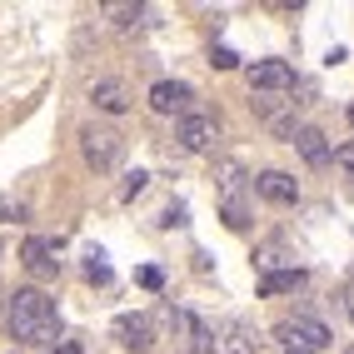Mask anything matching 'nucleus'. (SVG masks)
Instances as JSON below:
<instances>
[{
	"label": "nucleus",
	"mask_w": 354,
	"mask_h": 354,
	"mask_svg": "<svg viewBox=\"0 0 354 354\" xmlns=\"http://www.w3.org/2000/svg\"><path fill=\"white\" fill-rule=\"evenodd\" d=\"M110 335L120 339L130 354H150V349H155V324H150L145 315H120V319L110 324Z\"/></svg>",
	"instance_id": "obj_5"
},
{
	"label": "nucleus",
	"mask_w": 354,
	"mask_h": 354,
	"mask_svg": "<svg viewBox=\"0 0 354 354\" xmlns=\"http://www.w3.org/2000/svg\"><path fill=\"white\" fill-rule=\"evenodd\" d=\"M349 125H354V105H349Z\"/></svg>",
	"instance_id": "obj_22"
},
{
	"label": "nucleus",
	"mask_w": 354,
	"mask_h": 354,
	"mask_svg": "<svg viewBox=\"0 0 354 354\" xmlns=\"http://www.w3.org/2000/svg\"><path fill=\"white\" fill-rule=\"evenodd\" d=\"M145 185H150V175H140V170H135V175L125 180V200H135L140 190H145Z\"/></svg>",
	"instance_id": "obj_17"
},
{
	"label": "nucleus",
	"mask_w": 354,
	"mask_h": 354,
	"mask_svg": "<svg viewBox=\"0 0 354 354\" xmlns=\"http://www.w3.org/2000/svg\"><path fill=\"white\" fill-rule=\"evenodd\" d=\"M150 105L160 110V115H195V85H185V80H160V85H150Z\"/></svg>",
	"instance_id": "obj_4"
},
{
	"label": "nucleus",
	"mask_w": 354,
	"mask_h": 354,
	"mask_svg": "<svg viewBox=\"0 0 354 354\" xmlns=\"http://www.w3.org/2000/svg\"><path fill=\"white\" fill-rule=\"evenodd\" d=\"M274 339L285 344V354H315L329 344V329L315 315H295V319H279L274 324Z\"/></svg>",
	"instance_id": "obj_2"
},
{
	"label": "nucleus",
	"mask_w": 354,
	"mask_h": 354,
	"mask_svg": "<svg viewBox=\"0 0 354 354\" xmlns=\"http://www.w3.org/2000/svg\"><path fill=\"white\" fill-rule=\"evenodd\" d=\"M90 100H95V110H105V115H125V110H130V90H125L120 80H95Z\"/></svg>",
	"instance_id": "obj_11"
},
{
	"label": "nucleus",
	"mask_w": 354,
	"mask_h": 354,
	"mask_svg": "<svg viewBox=\"0 0 354 354\" xmlns=\"http://www.w3.org/2000/svg\"><path fill=\"white\" fill-rule=\"evenodd\" d=\"M6 319H10V339L20 344H50L60 335V310L40 290H15L6 299Z\"/></svg>",
	"instance_id": "obj_1"
},
{
	"label": "nucleus",
	"mask_w": 354,
	"mask_h": 354,
	"mask_svg": "<svg viewBox=\"0 0 354 354\" xmlns=\"http://www.w3.org/2000/svg\"><path fill=\"white\" fill-rule=\"evenodd\" d=\"M295 65L290 60H254L250 65V90H290Z\"/></svg>",
	"instance_id": "obj_7"
},
{
	"label": "nucleus",
	"mask_w": 354,
	"mask_h": 354,
	"mask_svg": "<svg viewBox=\"0 0 354 354\" xmlns=\"http://www.w3.org/2000/svg\"><path fill=\"white\" fill-rule=\"evenodd\" d=\"M85 274L95 279V285H105V279H110V265H105V254H100V250H95V254L85 259Z\"/></svg>",
	"instance_id": "obj_15"
},
{
	"label": "nucleus",
	"mask_w": 354,
	"mask_h": 354,
	"mask_svg": "<svg viewBox=\"0 0 354 354\" xmlns=\"http://www.w3.org/2000/svg\"><path fill=\"white\" fill-rule=\"evenodd\" d=\"M20 259H26V270H30V274H40V279H50V274L60 270V259H55V245H50V240H40V234H35V240H26Z\"/></svg>",
	"instance_id": "obj_10"
},
{
	"label": "nucleus",
	"mask_w": 354,
	"mask_h": 354,
	"mask_svg": "<svg viewBox=\"0 0 354 354\" xmlns=\"http://www.w3.org/2000/svg\"><path fill=\"white\" fill-rule=\"evenodd\" d=\"M140 285H145V290H160L165 274H160V270H140Z\"/></svg>",
	"instance_id": "obj_19"
},
{
	"label": "nucleus",
	"mask_w": 354,
	"mask_h": 354,
	"mask_svg": "<svg viewBox=\"0 0 354 354\" xmlns=\"http://www.w3.org/2000/svg\"><path fill=\"white\" fill-rule=\"evenodd\" d=\"M209 65H220V70H234L240 60H234V50H225V45H220V50H215V60H209Z\"/></svg>",
	"instance_id": "obj_18"
},
{
	"label": "nucleus",
	"mask_w": 354,
	"mask_h": 354,
	"mask_svg": "<svg viewBox=\"0 0 354 354\" xmlns=\"http://www.w3.org/2000/svg\"><path fill=\"white\" fill-rule=\"evenodd\" d=\"M225 225H230V230H245V225H250V209H245L240 200H230V205H225Z\"/></svg>",
	"instance_id": "obj_14"
},
{
	"label": "nucleus",
	"mask_w": 354,
	"mask_h": 354,
	"mask_svg": "<svg viewBox=\"0 0 354 354\" xmlns=\"http://www.w3.org/2000/svg\"><path fill=\"white\" fill-rule=\"evenodd\" d=\"M55 354H85V349H80L75 339H60V344H55Z\"/></svg>",
	"instance_id": "obj_20"
},
{
	"label": "nucleus",
	"mask_w": 354,
	"mask_h": 354,
	"mask_svg": "<svg viewBox=\"0 0 354 354\" xmlns=\"http://www.w3.org/2000/svg\"><path fill=\"white\" fill-rule=\"evenodd\" d=\"M80 150H85V160L95 165V170H110V165L125 155V135H115L105 125H85L80 130Z\"/></svg>",
	"instance_id": "obj_3"
},
{
	"label": "nucleus",
	"mask_w": 354,
	"mask_h": 354,
	"mask_svg": "<svg viewBox=\"0 0 354 354\" xmlns=\"http://www.w3.org/2000/svg\"><path fill=\"white\" fill-rule=\"evenodd\" d=\"M344 354H354V349H344Z\"/></svg>",
	"instance_id": "obj_23"
},
{
	"label": "nucleus",
	"mask_w": 354,
	"mask_h": 354,
	"mask_svg": "<svg viewBox=\"0 0 354 354\" xmlns=\"http://www.w3.org/2000/svg\"><path fill=\"white\" fill-rule=\"evenodd\" d=\"M215 335V344H209V354H259V339H254V329L240 324V319H230L220 329H209Z\"/></svg>",
	"instance_id": "obj_6"
},
{
	"label": "nucleus",
	"mask_w": 354,
	"mask_h": 354,
	"mask_svg": "<svg viewBox=\"0 0 354 354\" xmlns=\"http://www.w3.org/2000/svg\"><path fill=\"white\" fill-rule=\"evenodd\" d=\"M175 140H180L185 150H209V145L220 140V125L209 120V115H185L180 130H175Z\"/></svg>",
	"instance_id": "obj_8"
},
{
	"label": "nucleus",
	"mask_w": 354,
	"mask_h": 354,
	"mask_svg": "<svg viewBox=\"0 0 354 354\" xmlns=\"http://www.w3.org/2000/svg\"><path fill=\"white\" fill-rule=\"evenodd\" d=\"M290 140L299 145V155L310 160V165H329V145H324V135H319L315 125H299V130H295Z\"/></svg>",
	"instance_id": "obj_12"
},
{
	"label": "nucleus",
	"mask_w": 354,
	"mask_h": 354,
	"mask_svg": "<svg viewBox=\"0 0 354 354\" xmlns=\"http://www.w3.org/2000/svg\"><path fill=\"white\" fill-rule=\"evenodd\" d=\"M254 190L265 195L270 205H295L299 200V180L285 175V170H265V175H254Z\"/></svg>",
	"instance_id": "obj_9"
},
{
	"label": "nucleus",
	"mask_w": 354,
	"mask_h": 354,
	"mask_svg": "<svg viewBox=\"0 0 354 354\" xmlns=\"http://www.w3.org/2000/svg\"><path fill=\"white\" fill-rule=\"evenodd\" d=\"M304 285V270H279V274H265L259 279V295H290V290H299Z\"/></svg>",
	"instance_id": "obj_13"
},
{
	"label": "nucleus",
	"mask_w": 354,
	"mask_h": 354,
	"mask_svg": "<svg viewBox=\"0 0 354 354\" xmlns=\"http://www.w3.org/2000/svg\"><path fill=\"white\" fill-rule=\"evenodd\" d=\"M329 160H339V165H344V170H354V140H344V145H339V150H329Z\"/></svg>",
	"instance_id": "obj_16"
},
{
	"label": "nucleus",
	"mask_w": 354,
	"mask_h": 354,
	"mask_svg": "<svg viewBox=\"0 0 354 354\" xmlns=\"http://www.w3.org/2000/svg\"><path fill=\"white\" fill-rule=\"evenodd\" d=\"M349 319H354V295H349Z\"/></svg>",
	"instance_id": "obj_21"
}]
</instances>
